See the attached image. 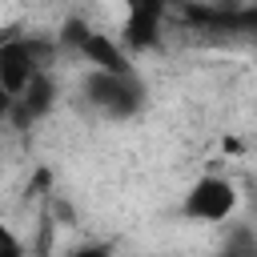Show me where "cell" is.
<instances>
[{
	"label": "cell",
	"instance_id": "cell-4",
	"mask_svg": "<svg viewBox=\"0 0 257 257\" xmlns=\"http://www.w3.org/2000/svg\"><path fill=\"white\" fill-rule=\"evenodd\" d=\"M173 0H124L128 8V20H124V40L128 48L145 52L161 40V20H165V8Z\"/></svg>",
	"mask_w": 257,
	"mask_h": 257
},
{
	"label": "cell",
	"instance_id": "cell-6",
	"mask_svg": "<svg viewBox=\"0 0 257 257\" xmlns=\"http://www.w3.org/2000/svg\"><path fill=\"white\" fill-rule=\"evenodd\" d=\"M253 213H257V201H253Z\"/></svg>",
	"mask_w": 257,
	"mask_h": 257
},
{
	"label": "cell",
	"instance_id": "cell-1",
	"mask_svg": "<svg viewBox=\"0 0 257 257\" xmlns=\"http://www.w3.org/2000/svg\"><path fill=\"white\" fill-rule=\"evenodd\" d=\"M52 52H56V48L44 44V40H36V36H32V40H28V36H8V40L0 44V88L16 100L36 72H48Z\"/></svg>",
	"mask_w": 257,
	"mask_h": 257
},
{
	"label": "cell",
	"instance_id": "cell-3",
	"mask_svg": "<svg viewBox=\"0 0 257 257\" xmlns=\"http://www.w3.org/2000/svg\"><path fill=\"white\" fill-rule=\"evenodd\" d=\"M233 209H237V189H233V181H225V177L205 173V177H197L193 189L185 193V217H193V221L217 225V221L233 217Z\"/></svg>",
	"mask_w": 257,
	"mask_h": 257
},
{
	"label": "cell",
	"instance_id": "cell-5",
	"mask_svg": "<svg viewBox=\"0 0 257 257\" xmlns=\"http://www.w3.org/2000/svg\"><path fill=\"white\" fill-rule=\"evenodd\" d=\"M24 253V245L8 233V225H0V257H20Z\"/></svg>",
	"mask_w": 257,
	"mask_h": 257
},
{
	"label": "cell",
	"instance_id": "cell-2",
	"mask_svg": "<svg viewBox=\"0 0 257 257\" xmlns=\"http://www.w3.org/2000/svg\"><path fill=\"white\" fill-rule=\"evenodd\" d=\"M84 96L92 100V108H100L104 116H133L145 104V88L133 72H92L84 80Z\"/></svg>",
	"mask_w": 257,
	"mask_h": 257
}]
</instances>
